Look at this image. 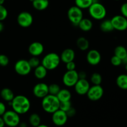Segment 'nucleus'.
I'll list each match as a JSON object with an SVG mask.
<instances>
[{
  "instance_id": "obj_1",
  "label": "nucleus",
  "mask_w": 127,
  "mask_h": 127,
  "mask_svg": "<svg viewBox=\"0 0 127 127\" xmlns=\"http://www.w3.org/2000/svg\"><path fill=\"white\" fill-rule=\"evenodd\" d=\"M9 104L12 110L19 115H23L29 111L31 109V102L29 99L23 95H17L14 96Z\"/></svg>"
},
{
  "instance_id": "obj_2",
  "label": "nucleus",
  "mask_w": 127,
  "mask_h": 127,
  "mask_svg": "<svg viewBox=\"0 0 127 127\" xmlns=\"http://www.w3.org/2000/svg\"><path fill=\"white\" fill-rule=\"evenodd\" d=\"M60 103L57 95L48 94L42 99V107L45 112L52 114L59 109Z\"/></svg>"
},
{
  "instance_id": "obj_3",
  "label": "nucleus",
  "mask_w": 127,
  "mask_h": 127,
  "mask_svg": "<svg viewBox=\"0 0 127 127\" xmlns=\"http://www.w3.org/2000/svg\"><path fill=\"white\" fill-rule=\"evenodd\" d=\"M61 62L60 55L55 52L48 53L42 58L41 64L43 65L47 70L52 71L58 67Z\"/></svg>"
},
{
  "instance_id": "obj_4",
  "label": "nucleus",
  "mask_w": 127,
  "mask_h": 127,
  "mask_svg": "<svg viewBox=\"0 0 127 127\" xmlns=\"http://www.w3.org/2000/svg\"><path fill=\"white\" fill-rule=\"evenodd\" d=\"M88 10L91 17L97 21L103 20L107 15L106 8L99 1L92 4L88 8Z\"/></svg>"
},
{
  "instance_id": "obj_5",
  "label": "nucleus",
  "mask_w": 127,
  "mask_h": 127,
  "mask_svg": "<svg viewBox=\"0 0 127 127\" xmlns=\"http://www.w3.org/2000/svg\"><path fill=\"white\" fill-rule=\"evenodd\" d=\"M5 125L9 127H16L19 126L21 122L20 115L12 110H6L2 116Z\"/></svg>"
},
{
  "instance_id": "obj_6",
  "label": "nucleus",
  "mask_w": 127,
  "mask_h": 127,
  "mask_svg": "<svg viewBox=\"0 0 127 127\" xmlns=\"http://www.w3.org/2000/svg\"><path fill=\"white\" fill-rule=\"evenodd\" d=\"M68 17L71 23L75 26H78L79 22L83 18V9L76 6L69 7L67 12Z\"/></svg>"
},
{
  "instance_id": "obj_7",
  "label": "nucleus",
  "mask_w": 127,
  "mask_h": 127,
  "mask_svg": "<svg viewBox=\"0 0 127 127\" xmlns=\"http://www.w3.org/2000/svg\"><path fill=\"white\" fill-rule=\"evenodd\" d=\"M15 71L21 76H27L31 73L32 68L30 66L28 61L26 60H19L17 61L14 65Z\"/></svg>"
},
{
  "instance_id": "obj_8",
  "label": "nucleus",
  "mask_w": 127,
  "mask_h": 127,
  "mask_svg": "<svg viewBox=\"0 0 127 127\" xmlns=\"http://www.w3.org/2000/svg\"><path fill=\"white\" fill-rule=\"evenodd\" d=\"M110 21L114 30L122 32L127 29V19L122 15L114 16Z\"/></svg>"
},
{
  "instance_id": "obj_9",
  "label": "nucleus",
  "mask_w": 127,
  "mask_h": 127,
  "mask_svg": "<svg viewBox=\"0 0 127 127\" xmlns=\"http://www.w3.org/2000/svg\"><path fill=\"white\" fill-rule=\"evenodd\" d=\"M104 89L100 85H93L90 86L86 95L88 99L92 101H97L104 95Z\"/></svg>"
},
{
  "instance_id": "obj_10",
  "label": "nucleus",
  "mask_w": 127,
  "mask_h": 127,
  "mask_svg": "<svg viewBox=\"0 0 127 127\" xmlns=\"http://www.w3.org/2000/svg\"><path fill=\"white\" fill-rule=\"evenodd\" d=\"M79 79L78 73L76 70L68 71L63 76V83L66 87H73Z\"/></svg>"
},
{
  "instance_id": "obj_11",
  "label": "nucleus",
  "mask_w": 127,
  "mask_h": 127,
  "mask_svg": "<svg viewBox=\"0 0 127 127\" xmlns=\"http://www.w3.org/2000/svg\"><path fill=\"white\" fill-rule=\"evenodd\" d=\"M68 119V117L66 113L60 109H58L52 114V122L57 127H62L65 125Z\"/></svg>"
},
{
  "instance_id": "obj_12",
  "label": "nucleus",
  "mask_w": 127,
  "mask_h": 127,
  "mask_svg": "<svg viewBox=\"0 0 127 127\" xmlns=\"http://www.w3.org/2000/svg\"><path fill=\"white\" fill-rule=\"evenodd\" d=\"M33 21V16L30 12L23 11L19 14L17 17V24L23 28H27L32 24Z\"/></svg>"
},
{
  "instance_id": "obj_13",
  "label": "nucleus",
  "mask_w": 127,
  "mask_h": 127,
  "mask_svg": "<svg viewBox=\"0 0 127 127\" xmlns=\"http://www.w3.org/2000/svg\"><path fill=\"white\" fill-rule=\"evenodd\" d=\"M90 86V84L86 79H79L74 86L76 93L81 95H86Z\"/></svg>"
},
{
  "instance_id": "obj_14",
  "label": "nucleus",
  "mask_w": 127,
  "mask_h": 127,
  "mask_svg": "<svg viewBox=\"0 0 127 127\" xmlns=\"http://www.w3.org/2000/svg\"><path fill=\"white\" fill-rule=\"evenodd\" d=\"M33 94L37 98L43 99L48 95V86L43 83H40L35 84L33 88Z\"/></svg>"
},
{
  "instance_id": "obj_15",
  "label": "nucleus",
  "mask_w": 127,
  "mask_h": 127,
  "mask_svg": "<svg viewBox=\"0 0 127 127\" xmlns=\"http://www.w3.org/2000/svg\"><path fill=\"white\" fill-rule=\"evenodd\" d=\"M86 60L91 65L96 66L99 64L101 61V55L97 50H90L87 53Z\"/></svg>"
},
{
  "instance_id": "obj_16",
  "label": "nucleus",
  "mask_w": 127,
  "mask_h": 127,
  "mask_svg": "<svg viewBox=\"0 0 127 127\" xmlns=\"http://www.w3.org/2000/svg\"><path fill=\"white\" fill-rule=\"evenodd\" d=\"M29 53L32 57H39L44 52V47L39 42H33L29 45L28 48Z\"/></svg>"
},
{
  "instance_id": "obj_17",
  "label": "nucleus",
  "mask_w": 127,
  "mask_h": 127,
  "mask_svg": "<svg viewBox=\"0 0 127 127\" xmlns=\"http://www.w3.org/2000/svg\"><path fill=\"white\" fill-rule=\"evenodd\" d=\"M61 62L66 63L74 61L75 58V52L71 48H66L61 53Z\"/></svg>"
},
{
  "instance_id": "obj_18",
  "label": "nucleus",
  "mask_w": 127,
  "mask_h": 127,
  "mask_svg": "<svg viewBox=\"0 0 127 127\" xmlns=\"http://www.w3.org/2000/svg\"><path fill=\"white\" fill-rule=\"evenodd\" d=\"M78 27L81 31L84 32H88L93 29V23L92 21L88 18H83L79 22Z\"/></svg>"
},
{
  "instance_id": "obj_19",
  "label": "nucleus",
  "mask_w": 127,
  "mask_h": 127,
  "mask_svg": "<svg viewBox=\"0 0 127 127\" xmlns=\"http://www.w3.org/2000/svg\"><path fill=\"white\" fill-rule=\"evenodd\" d=\"M0 95L1 98L3 99L4 101L9 102L12 101V99L14 97V94L13 91L11 89L7 88H3L0 92Z\"/></svg>"
},
{
  "instance_id": "obj_20",
  "label": "nucleus",
  "mask_w": 127,
  "mask_h": 127,
  "mask_svg": "<svg viewBox=\"0 0 127 127\" xmlns=\"http://www.w3.org/2000/svg\"><path fill=\"white\" fill-rule=\"evenodd\" d=\"M32 3L33 8L37 11L45 10L49 6L48 0H33Z\"/></svg>"
},
{
  "instance_id": "obj_21",
  "label": "nucleus",
  "mask_w": 127,
  "mask_h": 127,
  "mask_svg": "<svg viewBox=\"0 0 127 127\" xmlns=\"http://www.w3.org/2000/svg\"><path fill=\"white\" fill-rule=\"evenodd\" d=\"M57 97L60 102L69 101L71 100V93L68 89H60L59 93L57 94Z\"/></svg>"
},
{
  "instance_id": "obj_22",
  "label": "nucleus",
  "mask_w": 127,
  "mask_h": 127,
  "mask_svg": "<svg viewBox=\"0 0 127 127\" xmlns=\"http://www.w3.org/2000/svg\"><path fill=\"white\" fill-rule=\"evenodd\" d=\"M34 69V76L37 79H43L47 76L48 70L41 64Z\"/></svg>"
},
{
  "instance_id": "obj_23",
  "label": "nucleus",
  "mask_w": 127,
  "mask_h": 127,
  "mask_svg": "<svg viewBox=\"0 0 127 127\" xmlns=\"http://www.w3.org/2000/svg\"><path fill=\"white\" fill-rule=\"evenodd\" d=\"M116 84L120 89L127 90V74H121L116 79Z\"/></svg>"
},
{
  "instance_id": "obj_24",
  "label": "nucleus",
  "mask_w": 127,
  "mask_h": 127,
  "mask_svg": "<svg viewBox=\"0 0 127 127\" xmlns=\"http://www.w3.org/2000/svg\"><path fill=\"white\" fill-rule=\"evenodd\" d=\"M76 45L81 50L86 51L89 48V42L85 37H79L76 40Z\"/></svg>"
},
{
  "instance_id": "obj_25",
  "label": "nucleus",
  "mask_w": 127,
  "mask_h": 127,
  "mask_svg": "<svg viewBox=\"0 0 127 127\" xmlns=\"http://www.w3.org/2000/svg\"><path fill=\"white\" fill-rule=\"evenodd\" d=\"M95 2H98V0H75V6L81 9H84L89 8Z\"/></svg>"
},
{
  "instance_id": "obj_26",
  "label": "nucleus",
  "mask_w": 127,
  "mask_h": 127,
  "mask_svg": "<svg viewBox=\"0 0 127 127\" xmlns=\"http://www.w3.org/2000/svg\"><path fill=\"white\" fill-rule=\"evenodd\" d=\"M100 29L104 32H110L114 30L110 19L103 20L100 24Z\"/></svg>"
},
{
  "instance_id": "obj_27",
  "label": "nucleus",
  "mask_w": 127,
  "mask_h": 127,
  "mask_svg": "<svg viewBox=\"0 0 127 127\" xmlns=\"http://www.w3.org/2000/svg\"><path fill=\"white\" fill-rule=\"evenodd\" d=\"M114 55L118 57L121 60H123L127 57V49L124 46H117L114 50Z\"/></svg>"
},
{
  "instance_id": "obj_28",
  "label": "nucleus",
  "mask_w": 127,
  "mask_h": 127,
  "mask_svg": "<svg viewBox=\"0 0 127 127\" xmlns=\"http://www.w3.org/2000/svg\"><path fill=\"white\" fill-rule=\"evenodd\" d=\"M29 122L32 127H37L41 124V118L37 113H33L29 118Z\"/></svg>"
},
{
  "instance_id": "obj_29",
  "label": "nucleus",
  "mask_w": 127,
  "mask_h": 127,
  "mask_svg": "<svg viewBox=\"0 0 127 127\" xmlns=\"http://www.w3.org/2000/svg\"><path fill=\"white\" fill-rule=\"evenodd\" d=\"M102 81V76L98 73H94L91 76V82L93 85H100Z\"/></svg>"
},
{
  "instance_id": "obj_30",
  "label": "nucleus",
  "mask_w": 127,
  "mask_h": 127,
  "mask_svg": "<svg viewBox=\"0 0 127 127\" xmlns=\"http://www.w3.org/2000/svg\"><path fill=\"white\" fill-rule=\"evenodd\" d=\"M60 86L58 84H55V83H53V84H51L48 86V93H49V94L57 95V94L60 91Z\"/></svg>"
},
{
  "instance_id": "obj_31",
  "label": "nucleus",
  "mask_w": 127,
  "mask_h": 127,
  "mask_svg": "<svg viewBox=\"0 0 127 127\" xmlns=\"http://www.w3.org/2000/svg\"><path fill=\"white\" fill-rule=\"evenodd\" d=\"M28 62L32 68H35L40 64V61L37 57H32L29 60Z\"/></svg>"
},
{
  "instance_id": "obj_32",
  "label": "nucleus",
  "mask_w": 127,
  "mask_h": 127,
  "mask_svg": "<svg viewBox=\"0 0 127 127\" xmlns=\"http://www.w3.org/2000/svg\"><path fill=\"white\" fill-rule=\"evenodd\" d=\"M72 107L71 102V101H66V102H62L60 103V108L59 109L63 110L64 112H67L71 107Z\"/></svg>"
},
{
  "instance_id": "obj_33",
  "label": "nucleus",
  "mask_w": 127,
  "mask_h": 127,
  "mask_svg": "<svg viewBox=\"0 0 127 127\" xmlns=\"http://www.w3.org/2000/svg\"><path fill=\"white\" fill-rule=\"evenodd\" d=\"M8 12L3 5H0V21H3L7 18Z\"/></svg>"
},
{
  "instance_id": "obj_34",
  "label": "nucleus",
  "mask_w": 127,
  "mask_h": 127,
  "mask_svg": "<svg viewBox=\"0 0 127 127\" xmlns=\"http://www.w3.org/2000/svg\"><path fill=\"white\" fill-rule=\"evenodd\" d=\"M110 63L114 66H119L122 64V61L117 56L114 55L110 58Z\"/></svg>"
},
{
  "instance_id": "obj_35",
  "label": "nucleus",
  "mask_w": 127,
  "mask_h": 127,
  "mask_svg": "<svg viewBox=\"0 0 127 127\" xmlns=\"http://www.w3.org/2000/svg\"><path fill=\"white\" fill-rule=\"evenodd\" d=\"M9 63V59L6 55H0V66H6L7 65H8Z\"/></svg>"
},
{
  "instance_id": "obj_36",
  "label": "nucleus",
  "mask_w": 127,
  "mask_h": 127,
  "mask_svg": "<svg viewBox=\"0 0 127 127\" xmlns=\"http://www.w3.org/2000/svg\"><path fill=\"white\" fill-rule=\"evenodd\" d=\"M120 10L121 15L127 19V2H124L121 5Z\"/></svg>"
},
{
  "instance_id": "obj_37",
  "label": "nucleus",
  "mask_w": 127,
  "mask_h": 127,
  "mask_svg": "<svg viewBox=\"0 0 127 127\" xmlns=\"http://www.w3.org/2000/svg\"><path fill=\"white\" fill-rule=\"evenodd\" d=\"M66 68L68 71H71V70H75L76 69V63H74V61L72 62H68V63H66Z\"/></svg>"
},
{
  "instance_id": "obj_38",
  "label": "nucleus",
  "mask_w": 127,
  "mask_h": 127,
  "mask_svg": "<svg viewBox=\"0 0 127 127\" xmlns=\"http://www.w3.org/2000/svg\"><path fill=\"white\" fill-rule=\"evenodd\" d=\"M66 113L68 118L73 117H74V115H76V109H74V108H73V107H71L68 111L66 112Z\"/></svg>"
},
{
  "instance_id": "obj_39",
  "label": "nucleus",
  "mask_w": 127,
  "mask_h": 127,
  "mask_svg": "<svg viewBox=\"0 0 127 127\" xmlns=\"http://www.w3.org/2000/svg\"><path fill=\"white\" fill-rule=\"evenodd\" d=\"M6 105L2 102H0V116H2L3 114L6 112Z\"/></svg>"
},
{
  "instance_id": "obj_40",
  "label": "nucleus",
  "mask_w": 127,
  "mask_h": 127,
  "mask_svg": "<svg viewBox=\"0 0 127 127\" xmlns=\"http://www.w3.org/2000/svg\"><path fill=\"white\" fill-rule=\"evenodd\" d=\"M78 76H79V79H86V73L85 71H81L78 73Z\"/></svg>"
},
{
  "instance_id": "obj_41",
  "label": "nucleus",
  "mask_w": 127,
  "mask_h": 127,
  "mask_svg": "<svg viewBox=\"0 0 127 127\" xmlns=\"http://www.w3.org/2000/svg\"><path fill=\"white\" fill-rule=\"evenodd\" d=\"M5 124L2 116H0V127H4Z\"/></svg>"
},
{
  "instance_id": "obj_42",
  "label": "nucleus",
  "mask_w": 127,
  "mask_h": 127,
  "mask_svg": "<svg viewBox=\"0 0 127 127\" xmlns=\"http://www.w3.org/2000/svg\"><path fill=\"white\" fill-rule=\"evenodd\" d=\"M4 28V26L3 23L2 22V21H0V32L3 31Z\"/></svg>"
},
{
  "instance_id": "obj_43",
  "label": "nucleus",
  "mask_w": 127,
  "mask_h": 127,
  "mask_svg": "<svg viewBox=\"0 0 127 127\" xmlns=\"http://www.w3.org/2000/svg\"><path fill=\"white\" fill-rule=\"evenodd\" d=\"M19 126V127H27V124L26 122H20Z\"/></svg>"
},
{
  "instance_id": "obj_44",
  "label": "nucleus",
  "mask_w": 127,
  "mask_h": 127,
  "mask_svg": "<svg viewBox=\"0 0 127 127\" xmlns=\"http://www.w3.org/2000/svg\"><path fill=\"white\" fill-rule=\"evenodd\" d=\"M122 64H125L127 63V57H125V58H124L123 60H122Z\"/></svg>"
},
{
  "instance_id": "obj_45",
  "label": "nucleus",
  "mask_w": 127,
  "mask_h": 127,
  "mask_svg": "<svg viewBox=\"0 0 127 127\" xmlns=\"http://www.w3.org/2000/svg\"><path fill=\"white\" fill-rule=\"evenodd\" d=\"M37 127H49L47 126V125H44V124H40V125H39Z\"/></svg>"
},
{
  "instance_id": "obj_46",
  "label": "nucleus",
  "mask_w": 127,
  "mask_h": 127,
  "mask_svg": "<svg viewBox=\"0 0 127 127\" xmlns=\"http://www.w3.org/2000/svg\"><path fill=\"white\" fill-rule=\"evenodd\" d=\"M5 0H0V5H3Z\"/></svg>"
},
{
  "instance_id": "obj_47",
  "label": "nucleus",
  "mask_w": 127,
  "mask_h": 127,
  "mask_svg": "<svg viewBox=\"0 0 127 127\" xmlns=\"http://www.w3.org/2000/svg\"><path fill=\"white\" fill-rule=\"evenodd\" d=\"M124 65H125V69H126V71H127V64H124Z\"/></svg>"
},
{
  "instance_id": "obj_48",
  "label": "nucleus",
  "mask_w": 127,
  "mask_h": 127,
  "mask_svg": "<svg viewBox=\"0 0 127 127\" xmlns=\"http://www.w3.org/2000/svg\"><path fill=\"white\" fill-rule=\"evenodd\" d=\"M30 1H31V2H32V1H33V0H30Z\"/></svg>"
},
{
  "instance_id": "obj_49",
  "label": "nucleus",
  "mask_w": 127,
  "mask_h": 127,
  "mask_svg": "<svg viewBox=\"0 0 127 127\" xmlns=\"http://www.w3.org/2000/svg\"><path fill=\"white\" fill-rule=\"evenodd\" d=\"M115 1H120V0H115Z\"/></svg>"
}]
</instances>
